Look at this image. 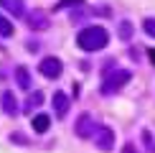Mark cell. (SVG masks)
<instances>
[{"label":"cell","instance_id":"cell-7","mask_svg":"<svg viewBox=\"0 0 155 153\" xmlns=\"http://www.w3.org/2000/svg\"><path fill=\"white\" fill-rule=\"evenodd\" d=\"M48 25H51V23H48V15H46L43 10H33V13L28 15V28H33V31H46Z\"/></svg>","mask_w":155,"mask_h":153},{"label":"cell","instance_id":"cell-18","mask_svg":"<svg viewBox=\"0 0 155 153\" xmlns=\"http://www.w3.org/2000/svg\"><path fill=\"white\" fill-rule=\"evenodd\" d=\"M10 140H13L15 145H28V138H25L23 133H10Z\"/></svg>","mask_w":155,"mask_h":153},{"label":"cell","instance_id":"cell-5","mask_svg":"<svg viewBox=\"0 0 155 153\" xmlns=\"http://www.w3.org/2000/svg\"><path fill=\"white\" fill-rule=\"evenodd\" d=\"M94 130H97V123L89 112H81L76 117V125H74V133L79 138H94Z\"/></svg>","mask_w":155,"mask_h":153},{"label":"cell","instance_id":"cell-11","mask_svg":"<svg viewBox=\"0 0 155 153\" xmlns=\"http://www.w3.org/2000/svg\"><path fill=\"white\" fill-rule=\"evenodd\" d=\"M31 125H33V130H36V133H48V127H51V117H48V115H36V117L31 120Z\"/></svg>","mask_w":155,"mask_h":153},{"label":"cell","instance_id":"cell-10","mask_svg":"<svg viewBox=\"0 0 155 153\" xmlns=\"http://www.w3.org/2000/svg\"><path fill=\"white\" fill-rule=\"evenodd\" d=\"M15 82L21 89H31V72L25 66H15Z\"/></svg>","mask_w":155,"mask_h":153},{"label":"cell","instance_id":"cell-1","mask_svg":"<svg viewBox=\"0 0 155 153\" xmlns=\"http://www.w3.org/2000/svg\"><path fill=\"white\" fill-rule=\"evenodd\" d=\"M107 43H109V33L102 25H87L76 36V46L81 51H102Z\"/></svg>","mask_w":155,"mask_h":153},{"label":"cell","instance_id":"cell-4","mask_svg":"<svg viewBox=\"0 0 155 153\" xmlns=\"http://www.w3.org/2000/svg\"><path fill=\"white\" fill-rule=\"evenodd\" d=\"M94 143H97V148L104 151V153L112 151V148H114V130H112L109 125H99V127L94 130Z\"/></svg>","mask_w":155,"mask_h":153},{"label":"cell","instance_id":"cell-20","mask_svg":"<svg viewBox=\"0 0 155 153\" xmlns=\"http://www.w3.org/2000/svg\"><path fill=\"white\" fill-rule=\"evenodd\" d=\"M147 56H150V61H153V66H155V49H150V51H147Z\"/></svg>","mask_w":155,"mask_h":153},{"label":"cell","instance_id":"cell-17","mask_svg":"<svg viewBox=\"0 0 155 153\" xmlns=\"http://www.w3.org/2000/svg\"><path fill=\"white\" fill-rule=\"evenodd\" d=\"M143 140H145V148L155 153V143H153V135H150V130H143Z\"/></svg>","mask_w":155,"mask_h":153},{"label":"cell","instance_id":"cell-6","mask_svg":"<svg viewBox=\"0 0 155 153\" xmlns=\"http://www.w3.org/2000/svg\"><path fill=\"white\" fill-rule=\"evenodd\" d=\"M0 107H3V112H5V115L15 117V115L21 112V107H18V100H15V92L5 89V92H3V97H0Z\"/></svg>","mask_w":155,"mask_h":153},{"label":"cell","instance_id":"cell-12","mask_svg":"<svg viewBox=\"0 0 155 153\" xmlns=\"http://www.w3.org/2000/svg\"><path fill=\"white\" fill-rule=\"evenodd\" d=\"M132 33H135V25H132V21H120L117 36L122 38V41H130V38H132Z\"/></svg>","mask_w":155,"mask_h":153},{"label":"cell","instance_id":"cell-9","mask_svg":"<svg viewBox=\"0 0 155 153\" xmlns=\"http://www.w3.org/2000/svg\"><path fill=\"white\" fill-rule=\"evenodd\" d=\"M0 5H3L10 15H15V18L25 15V3H23V0H0Z\"/></svg>","mask_w":155,"mask_h":153},{"label":"cell","instance_id":"cell-3","mask_svg":"<svg viewBox=\"0 0 155 153\" xmlns=\"http://www.w3.org/2000/svg\"><path fill=\"white\" fill-rule=\"evenodd\" d=\"M38 72H41L46 79H59L61 72H64V64L59 56H46L41 64H38Z\"/></svg>","mask_w":155,"mask_h":153},{"label":"cell","instance_id":"cell-2","mask_svg":"<svg viewBox=\"0 0 155 153\" xmlns=\"http://www.w3.org/2000/svg\"><path fill=\"white\" fill-rule=\"evenodd\" d=\"M130 79H132V72H130V69H117V72H112V74L104 76V82H102L99 89H102V94H117Z\"/></svg>","mask_w":155,"mask_h":153},{"label":"cell","instance_id":"cell-15","mask_svg":"<svg viewBox=\"0 0 155 153\" xmlns=\"http://www.w3.org/2000/svg\"><path fill=\"white\" fill-rule=\"evenodd\" d=\"M84 0H59L56 3V10H64V8H74V5H81Z\"/></svg>","mask_w":155,"mask_h":153},{"label":"cell","instance_id":"cell-16","mask_svg":"<svg viewBox=\"0 0 155 153\" xmlns=\"http://www.w3.org/2000/svg\"><path fill=\"white\" fill-rule=\"evenodd\" d=\"M143 28H145L147 36L155 38V18H145V21H143Z\"/></svg>","mask_w":155,"mask_h":153},{"label":"cell","instance_id":"cell-14","mask_svg":"<svg viewBox=\"0 0 155 153\" xmlns=\"http://www.w3.org/2000/svg\"><path fill=\"white\" fill-rule=\"evenodd\" d=\"M13 31H15V28H13V23H10L5 15H0V36H3V38H10Z\"/></svg>","mask_w":155,"mask_h":153},{"label":"cell","instance_id":"cell-8","mask_svg":"<svg viewBox=\"0 0 155 153\" xmlns=\"http://www.w3.org/2000/svg\"><path fill=\"white\" fill-rule=\"evenodd\" d=\"M51 105H54L56 117H66V112H69V97H66L64 92L56 89V92H54V102H51Z\"/></svg>","mask_w":155,"mask_h":153},{"label":"cell","instance_id":"cell-13","mask_svg":"<svg viewBox=\"0 0 155 153\" xmlns=\"http://www.w3.org/2000/svg\"><path fill=\"white\" fill-rule=\"evenodd\" d=\"M38 105H43V92L41 89H36V92L28 97V102H25V112H33V107H38Z\"/></svg>","mask_w":155,"mask_h":153},{"label":"cell","instance_id":"cell-19","mask_svg":"<svg viewBox=\"0 0 155 153\" xmlns=\"http://www.w3.org/2000/svg\"><path fill=\"white\" fill-rule=\"evenodd\" d=\"M122 153H135V145H132V143H127V145H122Z\"/></svg>","mask_w":155,"mask_h":153}]
</instances>
